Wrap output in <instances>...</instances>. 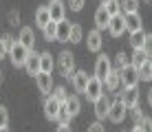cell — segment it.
<instances>
[{
	"label": "cell",
	"instance_id": "obj_1",
	"mask_svg": "<svg viewBox=\"0 0 152 132\" xmlns=\"http://www.w3.org/2000/svg\"><path fill=\"white\" fill-rule=\"evenodd\" d=\"M57 68L66 79H73V73H75V55L71 51H62L57 55Z\"/></svg>",
	"mask_w": 152,
	"mask_h": 132
},
{
	"label": "cell",
	"instance_id": "obj_2",
	"mask_svg": "<svg viewBox=\"0 0 152 132\" xmlns=\"http://www.w3.org/2000/svg\"><path fill=\"white\" fill-rule=\"evenodd\" d=\"M27 55H29V49L22 44V42H13V46L9 49V57H11V64L18 68V66H24V62H27Z\"/></svg>",
	"mask_w": 152,
	"mask_h": 132
},
{
	"label": "cell",
	"instance_id": "obj_3",
	"mask_svg": "<svg viewBox=\"0 0 152 132\" xmlns=\"http://www.w3.org/2000/svg\"><path fill=\"white\" fill-rule=\"evenodd\" d=\"M126 104L121 101V97H119V93H117V99L115 101H110V110H108V119L113 121V123H121V121L126 119Z\"/></svg>",
	"mask_w": 152,
	"mask_h": 132
},
{
	"label": "cell",
	"instance_id": "obj_4",
	"mask_svg": "<svg viewBox=\"0 0 152 132\" xmlns=\"http://www.w3.org/2000/svg\"><path fill=\"white\" fill-rule=\"evenodd\" d=\"M84 95H86L88 101H95L97 97H102V95H104V82H102V79H97L95 75L88 77V84H86V90H84Z\"/></svg>",
	"mask_w": 152,
	"mask_h": 132
},
{
	"label": "cell",
	"instance_id": "obj_5",
	"mask_svg": "<svg viewBox=\"0 0 152 132\" xmlns=\"http://www.w3.org/2000/svg\"><path fill=\"white\" fill-rule=\"evenodd\" d=\"M113 71V64H110V57L106 55V53H102V55L97 57V62H95V77L97 79H106V75Z\"/></svg>",
	"mask_w": 152,
	"mask_h": 132
},
{
	"label": "cell",
	"instance_id": "obj_6",
	"mask_svg": "<svg viewBox=\"0 0 152 132\" xmlns=\"http://www.w3.org/2000/svg\"><path fill=\"white\" fill-rule=\"evenodd\" d=\"M119 75H121V86H137L139 84V73L132 64L124 66L121 71H119Z\"/></svg>",
	"mask_w": 152,
	"mask_h": 132
},
{
	"label": "cell",
	"instance_id": "obj_7",
	"mask_svg": "<svg viewBox=\"0 0 152 132\" xmlns=\"http://www.w3.org/2000/svg\"><path fill=\"white\" fill-rule=\"evenodd\" d=\"M104 88H106L108 93H117L119 88H121V75H119V68H113V71L106 75V79H104Z\"/></svg>",
	"mask_w": 152,
	"mask_h": 132
},
{
	"label": "cell",
	"instance_id": "obj_8",
	"mask_svg": "<svg viewBox=\"0 0 152 132\" xmlns=\"http://www.w3.org/2000/svg\"><path fill=\"white\" fill-rule=\"evenodd\" d=\"M93 104H95V117H97L99 121H104V119L108 117V110H110V99H108L106 93H104L102 97H97Z\"/></svg>",
	"mask_w": 152,
	"mask_h": 132
},
{
	"label": "cell",
	"instance_id": "obj_9",
	"mask_svg": "<svg viewBox=\"0 0 152 132\" xmlns=\"http://www.w3.org/2000/svg\"><path fill=\"white\" fill-rule=\"evenodd\" d=\"M35 84H38V88H40L42 95H51V90H53V79H51V73L40 71L38 75H35Z\"/></svg>",
	"mask_w": 152,
	"mask_h": 132
},
{
	"label": "cell",
	"instance_id": "obj_10",
	"mask_svg": "<svg viewBox=\"0 0 152 132\" xmlns=\"http://www.w3.org/2000/svg\"><path fill=\"white\" fill-rule=\"evenodd\" d=\"M121 97V101L126 104V108H132V106L139 104V90L137 86H124V93L119 95Z\"/></svg>",
	"mask_w": 152,
	"mask_h": 132
},
{
	"label": "cell",
	"instance_id": "obj_11",
	"mask_svg": "<svg viewBox=\"0 0 152 132\" xmlns=\"http://www.w3.org/2000/svg\"><path fill=\"white\" fill-rule=\"evenodd\" d=\"M57 112H60V101H57L53 95H46V101H44V114H46V119L55 121L57 119Z\"/></svg>",
	"mask_w": 152,
	"mask_h": 132
},
{
	"label": "cell",
	"instance_id": "obj_12",
	"mask_svg": "<svg viewBox=\"0 0 152 132\" xmlns=\"http://www.w3.org/2000/svg\"><path fill=\"white\" fill-rule=\"evenodd\" d=\"M102 31L99 29H93V31H88V38H86V46H88V51H93V53H99L102 51Z\"/></svg>",
	"mask_w": 152,
	"mask_h": 132
},
{
	"label": "cell",
	"instance_id": "obj_13",
	"mask_svg": "<svg viewBox=\"0 0 152 132\" xmlns=\"http://www.w3.org/2000/svg\"><path fill=\"white\" fill-rule=\"evenodd\" d=\"M24 68H27V73L29 75H38L40 73V53H35L33 49L29 51V55H27V62H24Z\"/></svg>",
	"mask_w": 152,
	"mask_h": 132
},
{
	"label": "cell",
	"instance_id": "obj_14",
	"mask_svg": "<svg viewBox=\"0 0 152 132\" xmlns=\"http://www.w3.org/2000/svg\"><path fill=\"white\" fill-rule=\"evenodd\" d=\"M108 31H110V35L113 38H119V35L126 31V22H124V13H119V15H113L110 18V22H108Z\"/></svg>",
	"mask_w": 152,
	"mask_h": 132
},
{
	"label": "cell",
	"instance_id": "obj_15",
	"mask_svg": "<svg viewBox=\"0 0 152 132\" xmlns=\"http://www.w3.org/2000/svg\"><path fill=\"white\" fill-rule=\"evenodd\" d=\"M49 13H51V20H53V22H60V20H64V13H66L64 2H62V0H51Z\"/></svg>",
	"mask_w": 152,
	"mask_h": 132
},
{
	"label": "cell",
	"instance_id": "obj_16",
	"mask_svg": "<svg viewBox=\"0 0 152 132\" xmlns=\"http://www.w3.org/2000/svg\"><path fill=\"white\" fill-rule=\"evenodd\" d=\"M124 22H126V31H139V29H143L141 26V15L139 11H132V13H124Z\"/></svg>",
	"mask_w": 152,
	"mask_h": 132
},
{
	"label": "cell",
	"instance_id": "obj_17",
	"mask_svg": "<svg viewBox=\"0 0 152 132\" xmlns=\"http://www.w3.org/2000/svg\"><path fill=\"white\" fill-rule=\"evenodd\" d=\"M86 84H88V73L86 71H75L73 73V86H75L77 93L86 90Z\"/></svg>",
	"mask_w": 152,
	"mask_h": 132
},
{
	"label": "cell",
	"instance_id": "obj_18",
	"mask_svg": "<svg viewBox=\"0 0 152 132\" xmlns=\"http://www.w3.org/2000/svg\"><path fill=\"white\" fill-rule=\"evenodd\" d=\"M18 40L31 51V49L35 46V33H33V29H31V26H22V31H20V38H18Z\"/></svg>",
	"mask_w": 152,
	"mask_h": 132
},
{
	"label": "cell",
	"instance_id": "obj_19",
	"mask_svg": "<svg viewBox=\"0 0 152 132\" xmlns=\"http://www.w3.org/2000/svg\"><path fill=\"white\" fill-rule=\"evenodd\" d=\"M110 18L113 15L106 11L104 7H99L97 11H95V24H97V29L99 31H104V29H108V22H110Z\"/></svg>",
	"mask_w": 152,
	"mask_h": 132
},
{
	"label": "cell",
	"instance_id": "obj_20",
	"mask_svg": "<svg viewBox=\"0 0 152 132\" xmlns=\"http://www.w3.org/2000/svg\"><path fill=\"white\" fill-rule=\"evenodd\" d=\"M66 110H69V114H71V119L73 117H77V114H80V108H82V101H80V97H77V95H69V97H66Z\"/></svg>",
	"mask_w": 152,
	"mask_h": 132
},
{
	"label": "cell",
	"instance_id": "obj_21",
	"mask_svg": "<svg viewBox=\"0 0 152 132\" xmlns=\"http://www.w3.org/2000/svg\"><path fill=\"white\" fill-rule=\"evenodd\" d=\"M69 33H71V22L64 18V20L57 22V35H55V40L57 42H69Z\"/></svg>",
	"mask_w": 152,
	"mask_h": 132
},
{
	"label": "cell",
	"instance_id": "obj_22",
	"mask_svg": "<svg viewBox=\"0 0 152 132\" xmlns=\"http://www.w3.org/2000/svg\"><path fill=\"white\" fill-rule=\"evenodd\" d=\"M51 22V13H49V7H40L38 11H35V24L40 26V29H44L46 24Z\"/></svg>",
	"mask_w": 152,
	"mask_h": 132
},
{
	"label": "cell",
	"instance_id": "obj_23",
	"mask_svg": "<svg viewBox=\"0 0 152 132\" xmlns=\"http://www.w3.org/2000/svg\"><path fill=\"white\" fill-rule=\"evenodd\" d=\"M40 71H44V73H53V55H51L49 51L40 53Z\"/></svg>",
	"mask_w": 152,
	"mask_h": 132
},
{
	"label": "cell",
	"instance_id": "obj_24",
	"mask_svg": "<svg viewBox=\"0 0 152 132\" xmlns=\"http://www.w3.org/2000/svg\"><path fill=\"white\" fill-rule=\"evenodd\" d=\"M137 73H139V82H150V79H152V64H150V57H148V62H143V64L137 68Z\"/></svg>",
	"mask_w": 152,
	"mask_h": 132
},
{
	"label": "cell",
	"instance_id": "obj_25",
	"mask_svg": "<svg viewBox=\"0 0 152 132\" xmlns=\"http://www.w3.org/2000/svg\"><path fill=\"white\" fill-rule=\"evenodd\" d=\"M84 40V31L80 24H71V33H69V42L71 44H80Z\"/></svg>",
	"mask_w": 152,
	"mask_h": 132
},
{
	"label": "cell",
	"instance_id": "obj_26",
	"mask_svg": "<svg viewBox=\"0 0 152 132\" xmlns=\"http://www.w3.org/2000/svg\"><path fill=\"white\" fill-rule=\"evenodd\" d=\"M143 40H145L143 29L132 31V33H130V46H132V49H141V46H143Z\"/></svg>",
	"mask_w": 152,
	"mask_h": 132
},
{
	"label": "cell",
	"instance_id": "obj_27",
	"mask_svg": "<svg viewBox=\"0 0 152 132\" xmlns=\"http://www.w3.org/2000/svg\"><path fill=\"white\" fill-rule=\"evenodd\" d=\"M143 62H148V55H145V51H143V49H134L132 57H130V64H132L134 68H139Z\"/></svg>",
	"mask_w": 152,
	"mask_h": 132
},
{
	"label": "cell",
	"instance_id": "obj_28",
	"mask_svg": "<svg viewBox=\"0 0 152 132\" xmlns=\"http://www.w3.org/2000/svg\"><path fill=\"white\" fill-rule=\"evenodd\" d=\"M42 33H44V40H46V42H53L55 35H57V22H53V20H51V22L42 29Z\"/></svg>",
	"mask_w": 152,
	"mask_h": 132
},
{
	"label": "cell",
	"instance_id": "obj_29",
	"mask_svg": "<svg viewBox=\"0 0 152 132\" xmlns=\"http://www.w3.org/2000/svg\"><path fill=\"white\" fill-rule=\"evenodd\" d=\"M119 2H121V13L139 11V0H119Z\"/></svg>",
	"mask_w": 152,
	"mask_h": 132
},
{
	"label": "cell",
	"instance_id": "obj_30",
	"mask_svg": "<svg viewBox=\"0 0 152 132\" xmlns=\"http://www.w3.org/2000/svg\"><path fill=\"white\" fill-rule=\"evenodd\" d=\"M102 7L106 9L110 15H119L121 13V2H119V0H108L106 4H102Z\"/></svg>",
	"mask_w": 152,
	"mask_h": 132
},
{
	"label": "cell",
	"instance_id": "obj_31",
	"mask_svg": "<svg viewBox=\"0 0 152 132\" xmlns=\"http://www.w3.org/2000/svg\"><path fill=\"white\" fill-rule=\"evenodd\" d=\"M51 93H53V97H55L60 104H64V101H66V97H69V93H66V88H64V86H55Z\"/></svg>",
	"mask_w": 152,
	"mask_h": 132
},
{
	"label": "cell",
	"instance_id": "obj_32",
	"mask_svg": "<svg viewBox=\"0 0 152 132\" xmlns=\"http://www.w3.org/2000/svg\"><path fill=\"white\" fill-rule=\"evenodd\" d=\"M55 121H60V123H69L71 121V114H69V110H66V104H60V112H57Z\"/></svg>",
	"mask_w": 152,
	"mask_h": 132
},
{
	"label": "cell",
	"instance_id": "obj_33",
	"mask_svg": "<svg viewBox=\"0 0 152 132\" xmlns=\"http://www.w3.org/2000/svg\"><path fill=\"white\" fill-rule=\"evenodd\" d=\"M128 64H130V57L126 55L124 51H121V53H117V68H119V71H121L124 66H128Z\"/></svg>",
	"mask_w": 152,
	"mask_h": 132
},
{
	"label": "cell",
	"instance_id": "obj_34",
	"mask_svg": "<svg viewBox=\"0 0 152 132\" xmlns=\"http://www.w3.org/2000/svg\"><path fill=\"white\" fill-rule=\"evenodd\" d=\"M141 49L145 51V55H148V57H152V35L145 33V40H143V46H141Z\"/></svg>",
	"mask_w": 152,
	"mask_h": 132
},
{
	"label": "cell",
	"instance_id": "obj_35",
	"mask_svg": "<svg viewBox=\"0 0 152 132\" xmlns=\"http://www.w3.org/2000/svg\"><path fill=\"white\" fill-rule=\"evenodd\" d=\"M7 123H9V110L4 106H0V128H4Z\"/></svg>",
	"mask_w": 152,
	"mask_h": 132
},
{
	"label": "cell",
	"instance_id": "obj_36",
	"mask_svg": "<svg viewBox=\"0 0 152 132\" xmlns=\"http://www.w3.org/2000/svg\"><path fill=\"white\" fill-rule=\"evenodd\" d=\"M139 125H141V130H143V132H152V119L150 117H143L139 121Z\"/></svg>",
	"mask_w": 152,
	"mask_h": 132
},
{
	"label": "cell",
	"instance_id": "obj_37",
	"mask_svg": "<svg viewBox=\"0 0 152 132\" xmlns=\"http://www.w3.org/2000/svg\"><path fill=\"white\" fill-rule=\"evenodd\" d=\"M86 132H106V128H104V125H102V121H95V123H91V125H88V130Z\"/></svg>",
	"mask_w": 152,
	"mask_h": 132
},
{
	"label": "cell",
	"instance_id": "obj_38",
	"mask_svg": "<svg viewBox=\"0 0 152 132\" xmlns=\"http://www.w3.org/2000/svg\"><path fill=\"white\" fill-rule=\"evenodd\" d=\"M69 7H71V11H82L84 0H69Z\"/></svg>",
	"mask_w": 152,
	"mask_h": 132
},
{
	"label": "cell",
	"instance_id": "obj_39",
	"mask_svg": "<svg viewBox=\"0 0 152 132\" xmlns=\"http://www.w3.org/2000/svg\"><path fill=\"white\" fill-rule=\"evenodd\" d=\"M128 110H132V119H134V123H139V121L143 119V114H141L139 106H132V108H128Z\"/></svg>",
	"mask_w": 152,
	"mask_h": 132
},
{
	"label": "cell",
	"instance_id": "obj_40",
	"mask_svg": "<svg viewBox=\"0 0 152 132\" xmlns=\"http://www.w3.org/2000/svg\"><path fill=\"white\" fill-rule=\"evenodd\" d=\"M18 22H20V13L18 11H11V13H9V24L18 26Z\"/></svg>",
	"mask_w": 152,
	"mask_h": 132
},
{
	"label": "cell",
	"instance_id": "obj_41",
	"mask_svg": "<svg viewBox=\"0 0 152 132\" xmlns=\"http://www.w3.org/2000/svg\"><path fill=\"white\" fill-rule=\"evenodd\" d=\"M7 55H9V46L2 42V38H0V60H2V57H7Z\"/></svg>",
	"mask_w": 152,
	"mask_h": 132
},
{
	"label": "cell",
	"instance_id": "obj_42",
	"mask_svg": "<svg viewBox=\"0 0 152 132\" xmlns=\"http://www.w3.org/2000/svg\"><path fill=\"white\" fill-rule=\"evenodd\" d=\"M0 38H2V42H4V44H7L9 46V49H11V46H13V35H9V33H4V35H0Z\"/></svg>",
	"mask_w": 152,
	"mask_h": 132
},
{
	"label": "cell",
	"instance_id": "obj_43",
	"mask_svg": "<svg viewBox=\"0 0 152 132\" xmlns=\"http://www.w3.org/2000/svg\"><path fill=\"white\" fill-rule=\"evenodd\" d=\"M55 132H71V128H69V123H60V128Z\"/></svg>",
	"mask_w": 152,
	"mask_h": 132
},
{
	"label": "cell",
	"instance_id": "obj_44",
	"mask_svg": "<svg viewBox=\"0 0 152 132\" xmlns=\"http://www.w3.org/2000/svg\"><path fill=\"white\" fill-rule=\"evenodd\" d=\"M130 132H143V130H141V125H139V123H134V128L130 130Z\"/></svg>",
	"mask_w": 152,
	"mask_h": 132
},
{
	"label": "cell",
	"instance_id": "obj_45",
	"mask_svg": "<svg viewBox=\"0 0 152 132\" xmlns=\"http://www.w3.org/2000/svg\"><path fill=\"white\" fill-rule=\"evenodd\" d=\"M148 104H150V108H152V88L148 90Z\"/></svg>",
	"mask_w": 152,
	"mask_h": 132
},
{
	"label": "cell",
	"instance_id": "obj_46",
	"mask_svg": "<svg viewBox=\"0 0 152 132\" xmlns=\"http://www.w3.org/2000/svg\"><path fill=\"white\" fill-rule=\"evenodd\" d=\"M0 132H9V128H7V125H4V128H0Z\"/></svg>",
	"mask_w": 152,
	"mask_h": 132
},
{
	"label": "cell",
	"instance_id": "obj_47",
	"mask_svg": "<svg viewBox=\"0 0 152 132\" xmlns=\"http://www.w3.org/2000/svg\"><path fill=\"white\" fill-rule=\"evenodd\" d=\"M0 84H2V71H0Z\"/></svg>",
	"mask_w": 152,
	"mask_h": 132
},
{
	"label": "cell",
	"instance_id": "obj_48",
	"mask_svg": "<svg viewBox=\"0 0 152 132\" xmlns=\"http://www.w3.org/2000/svg\"><path fill=\"white\" fill-rule=\"evenodd\" d=\"M99 2H102V4H106V2H108V0H99Z\"/></svg>",
	"mask_w": 152,
	"mask_h": 132
},
{
	"label": "cell",
	"instance_id": "obj_49",
	"mask_svg": "<svg viewBox=\"0 0 152 132\" xmlns=\"http://www.w3.org/2000/svg\"><path fill=\"white\" fill-rule=\"evenodd\" d=\"M150 64H152V57H150Z\"/></svg>",
	"mask_w": 152,
	"mask_h": 132
}]
</instances>
